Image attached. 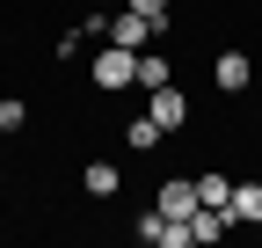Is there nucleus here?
<instances>
[{
  "label": "nucleus",
  "mask_w": 262,
  "mask_h": 248,
  "mask_svg": "<svg viewBox=\"0 0 262 248\" xmlns=\"http://www.w3.org/2000/svg\"><path fill=\"white\" fill-rule=\"evenodd\" d=\"M131 66H139V51H124V44H110V51H95V66H88V80L102 88V95H117V88H131Z\"/></svg>",
  "instance_id": "nucleus-1"
},
{
  "label": "nucleus",
  "mask_w": 262,
  "mask_h": 248,
  "mask_svg": "<svg viewBox=\"0 0 262 248\" xmlns=\"http://www.w3.org/2000/svg\"><path fill=\"white\" fill-rule=\"evenodd\" d=\"M146 117L160 124V132H182V124H189V95H182L175 80L168 88H146Z\"/></svg>",
  "instance_id": "nucleus-2"
},
{
  "label": "nucleus",
  "mask_w": 262,
  "mask_h": 248,
  "mask_svg": "<svg viewBox=\"0 0 262 248\" xmlns=\"http://www.w3.org/2000/svg\"><path fill=\"white\" fill-rule=\"evenodd\" d=\"M139 241H153V248H189V219H168V212H146L139 219Z\"/></svg>",
  "instance_id": "nucleus-3"
},
{
  "label": "nucleus",
  "mask_w": 262,
  "mask_h": 248,
  "mask_svg": "<svg viewBox=\"0 0 262 248\" xmlns=\"http://www.w3.org/2000/svg\"><path fill=\"white\" fill-rule=\"evenodd\" d=\"M248 73H255V58H248V51H219V58H211L219 95H241V88H248Z\"/></svg>",
  "instance_id": "nucleus-4"
},
{
  "label": "nucleus",
  "mask_w": 262,
  "mask_h": 248,
  "mask_svg": "<svg viewBox=\"0 0 262 248\" xmlns=\"http://www.w3.org/2000/svg\"><path fill=\"white\" fill-rule=\"evenodd\" d=\"M110 44H124V51H146V44H153V22H146L139 8H124V15H110Z\"/></svg>",
  "instance_id": "nucleus-5"
},
{
  "label": "nucleus",
  "mask_w": 262,
  "mask_h": 248,
  "mask_svg": "<svg viewBox=\"0 0 262 248\" xmlns=\"http://www.w3.org/2000/svg\"><path fill=\"white\" fill-rule=\"evenodd\" d=\"M160 212H168V219H189V212H196V182L189 175H168V182H160V197H153Z\"/></svg>",
  "instance_id": "nucleus-6"
},
{
  "label": "nucleus",
  "mask_w": 262,
  "mask_h": 248,
  "mask_svg": "<svg viewBox=\"0 0 262 248\" xmlns=\"http://www.w3.org/2000/svg\"><path fill=\"white\" fill-rule=\"evenodd\" d=\"M226 212H233V226H262V182H233Z\"/></svg>",
  "instance_id": "nucleus-7"
},
{
  "label": "nucleus",
  "mask_w": 262,
  "mask_h": 248,
  "mask_svg": "<svg viewBox=\"0 0 262 248\" xmlns=\"http://www.w3.org/2000/svg\"><path fill=\"white\" fill-rule=\"evenodd\" d=\"M80 190H88V197H117V190H124V168L88 161V168H80Z\"/></svg>",
  "instance_id": "nucleus-8"
},
{
  "label": "nucleus",
  "mask_w": 262,
  "mask_h": 248,
  "mask_svg": "<svg viewBox=\"0 0 262 248\" xmlns=\"http://www.w3.org/2000/svg\"><path fill=\"white\" fill-rule=\"evenodd\" d=\"M131 80H139V88H168V80H175L168 51H139V66H131Z\"/></svg>",
  "instance_id": "nucleus-9"
},
{
  "label": "nucleus",
  "mask_w": 262,
  "mask_h": 248,
  "mask_svg": "<svg viewBox=\"0 0 262 248\" xmlns=\"http://www.w3.org/2000/svg\"><path fill=\"white\" fill-rule=\"evenodd\" d=\"M124 139H131V153H153L160 139H168V132H160L153 117H131V124H124Z\"/></svg>",
  "instance_id": "nucleus-10"
},
{
  "label": "nucleus",
  "mask_w": 262,
  "mask_h": 248,
  "mask_svg": "<svg viewBox=\"0 0 262 248\" xmlns=\"http://www.w3.org/2000/svg\"><path fill=\"white\" fill-rule=\"evenodd\" d=\"M226 197H233L226 175H196V204H219V212H226Z\"/></svg>",
  "instance_id": "nucleus-11"
},
{
  "label": "nucleus",
  "mask_w": 262,
  "mask_h": 248,
  "mask_svg": "<svg viewBox=\"0 0 262 248\" xmlns=\"http://www.w3.org/2000/svg\"><path fill=\"white\" fill-rule=\"evenodd\" d=\"M131 8H139V15L153 22V37H160V29H168V0H131Z\"/></svg>",
  "instance_id": "nucleus-12"
},
{
  "label": "nucleus",
  "mask_w": 262,
  "mask_h": 248,
  "mask_svg": "<svg viewBox=\"0 0 262 248\" xmlns=\"http://www.w3.org/2000/svg\"><path fill=\"white\" fill-rule=\"evenodd\" d=\"M22 124H29V110H22V102H0V132H22Z\"/></svg>",
  "instance_id": "nucleus-13"
}]
</instances>
